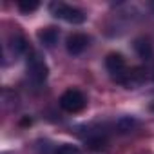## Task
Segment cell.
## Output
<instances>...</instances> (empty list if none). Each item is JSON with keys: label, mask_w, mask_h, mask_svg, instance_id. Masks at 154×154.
Instances as JSON below:
<instances>
[{"label": "cell", "mask_w": 154, "mask_h": 154, "mask_svg": "<svg viewBox=\"0 0 154 154\" xmlns=\"http://www.w3.org/2000/svg\"><path fill=\"white\" fill-rule=\"evenodd\" d=\"M49 11L54 18L58 20H63L67 24H72V26H78V24H84L87 20V15L74 8V6H69V4H63V2H51L49 4Z\"/></svg>", "instance_id": "cell-1"}, {"label": "cell", "mask_w": 154, "mask_h": 154, "mask_svg": "<svg viewBox=\"0 0 154 154\" xmlns=\"http://www.w3.org/2000/svg\"><path fill=\"white\" fill-rule=\"evenodd\" d=\"M26 67H27V78H29L35 85H40V84L45 82L49 69H47L45 60L40 56V53L31 51L29 56H27V63H26Z\"/></svg>", "instance_id": "cell-2"}, {"label": "cell", "mask_w": 154, "mask_h": 154, "mask_svg": "<svg viewBox=\"0 0 154 154\" xmlns=\"http://www.w3.org/2000/svg\"><path fill=\"white\" fill-rule=\"evenodd\" d=\"M105 67L111 74V78L122 84H127V78L131 76L129 69H127V62L120 53H111L105 58Z\"/></svg>", "instance_id": "cell-3"}, {"label": "cell", "mask_w": 154, "mask_h": 154, "mask_svg": "<svg viewBox=\"0 0 154 154\" xmlns=\"http://www.w3.org/2000/svg\"><path fill=\"white\" fill-rule=\"evenodd\" d=\"M87 105V100L84 96V93H80L78 89H67L62 96H60V107L65 112L76 114V112H82Z\"/></svg>", "instance_id": "cell-4"}, {"label": "cell", "mask_w": 154, "mask_h": 154, "mask_svg": "<svg viewBox=\"0 0 154 154\" xmlns=\"http://www.w3.org/2000/svg\"><path fill=\"white\" fill-rule=\"evenodd\" d=\"M65 47H67V53L69 54L78 56V54H82L89 47V36L84 35V33H72L65 40Z\"/></svg>", "instance_id": "cell-5"}, {"label": "cell", "mask_w": 154, "mask_h": 154, "mask_svg": "<svg viewBox=\"0 0 154 154\" xmlns=\"http://www.w3.org/2000/svg\"><path fill=\"white\" fill-rule=\"evenodd\" d=\"M58 36H60V33H58L56 27H44V29L38 31V40L45 47H53L58 42Z\"/></svg>", "instance_id": "cell-6"}, {"label": "cell", "mask_w": 154, "mask_h": 154, "mask_svg": "<svg viewBox=\"0 0 154 154\" xmlns=\"http://www.w3.org/2000/svg\"><path fill=\"white\" fill-rule=\"evenodd\" d=\"M134 51H136L138 56H141V58H150V54H152V45H150V42H149L147 38H138V40L134 42Z\"/></svg>", "instance_id": "cell-7"}, {"label": "cell", "mask_w": 154, "mask_h": 154, "mask_svg": "<svg viewBox=\"0 0 154 154\" xmlns=\"http://www.w3.org/2000/svg\"><path fill=\"white\" fill-rule=\"evenodd\" d=\"M8 47L15 53V56H18V54H22V53L26 51V40H24L20 35H15V36H11V38H9Z\"/></svg>", "instance_id": "cell-8"}, {"label": "cell", "mask_w": 154, "mask_h": 154, "mask_svg": "<svg viewBox=\"0 0 154 154\" xmlns=\"http://www.w3.org/2000/svg\"><path fill=\"white\" fill-rule=\"evenodd\" d=\"M38 6H40L38 0H18V2H17V8L22 13H31V11L38 9Z\"/></svg>", "instance_id": "cell-9"}, {"label": "cell", "mask_w": 154, "mask_h": 154, "mask_svg": "<svg viewBox=\"0 0 154 154\" xmlns=\"http://www.w3.org/2000/svg\"><path fill=\"white\" fill-rule=\"evenodd\" d=\"M56 154H80V149L78 147H74V145H62Z\"/></svg>", "instance_id": "cell-10"}]
</instances>
